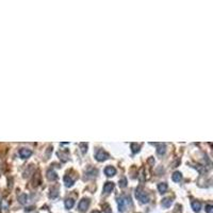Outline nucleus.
<instances>
[{
	"label": "nucleus",
	"instance_id": "obj_1",
	"mask_svg": "<svg viewBox=\"0 0 213 213\" xmlns=\"http://www.w3.org/2000/svg\"><path fill=\"white\" fill-rule=\"evenodd\" d=\"M135 197L142 203H147L149 201L148 194L144 190H142V188H138V189L135 190Z\"/></svg>",
	"mask_w": 213,
	"mask_h": 213
},
{
	"label": "nucleus",
	"instance_id": "obj_15",
	"mask_svg": "<svg viewBox=\"0 0 213 213\" xmlns=\"http://www.w3.org/2000/svg\"><path fill=\"white\" fill-rule=\"evenodd\" d=\"M75 205V201L74 199H71V198H68V199L65 200V207H66V209H71Z\"/></svg>",
	"mask_w": 213,
	"mask_h": 213
},
{
	"label": "nucleus",
	"instance_id": "obj_23",
	"mask_svg": "<svg viewBox=\"0 0 213 213\" xmlns=\"http://www.w3.org/2000/svg\"><path fill=\"white\" fill-rule=\"evenodd\" d=\"M206 211H207V213H213V206H211V205H207Z\"/></svg>",
	"mask_w": 213,
	"mask_h": 213
},
{
	"label": "nucleus",
	"instance_id": "obj_12",
	"mask_svg": "<svg viewBox=\"0 0 213 213\" xmlns=\"http://www.w3.org/2000/svg\"><path fill=\"white\" fill-rule=\"evenodd\" d=\"M47 178L49 180H51V181H53V180L58 179V175L53 172V171H48L47 172Z\"/></svg>",
	"mask_w": 213,
	"mask_h": 213
},
{
	"label": "nucleus",
	"instance_id": "obj_22",
	"mask_svg": "<svg viewBox=\"0 0 213 213\" xmlns=\"http://www.w3.org/2000/svg\"><path fill=\"white\" fill-rule=\"evenodd\" d=\"M80 147H81V150L82 152H86V150H88V144H85V143H81L80 144Z\"/></svg>",
	"mask_w": 213,
	"mask_h": 213
},
{
	"label": "nucleus",
	"instance_id": "obj_21",
	"mask_svg": "<svg viewBox=\"0 0 213 213\" xmlns=\"http://www.w3.org/2000/svg\"><path fill=\"white\" fill-rule=\"evenodd\" d=\"M126 186H127V179H126V178H123V179L119 181V186H121V188H125Z\"/></svg>",
	"mask_w": 213,
	"mask_h": 213
},
{
	"label": "nucleus",
	"instance_id": "obj_3",
	"mask_svg": "<svg viewBox=\"0 0 213 213\" xmlns=\"http://www.w3.org/2000/svg\"><path fill=\"white\" fill-rule=\"evenodd\" d=\"M88 206H90V199H88V198H83V199L80 200V203H79L78 209H79V211H81V212H85V211L88 209Z\"/></svg>",
	"mask_w": 213,
	"mask_h": 213
},
{
	"label": "nucleus",
	"instance_id": "obj_16",
	"mask_svg": "<svg viewBox=\"0 0 213 213\" xmlns=\"http://www.w3.org/2000/svg\"><path fill=\"white\" fill-rule=\"evenodd\" d=\"M18 200H19V203L21 205H26L28 203V196L26 194H21V196H19V198H18Z\"/></svg>",
	"mask_w": 213,
	"mask_h": 213
},
{
	"label": "nucleus",
	"instance_id": "obj_11",
	"mask_svg": "<svg viewBox=\"0 0 213 213\" xmlns=\"http://www.w3.org/2000/svg\"><path fill=\"white\" fill-rule=\"evenodd\" d=\"M64 182H65V186H68V188H71V186H74V180L71 179L69 176H67V175L64 177Z\"/></svg>",
	"mask_w": 213,
	"mask_h": 213
},
{
	"label": "nucleus",
	"instance_id": "obj_14",
	"mask_svg": "<svg viewBox=\"0 0 213 213\" xmlns=\"http://www.w3.org/2000/svg\"><path fill=\"white\" fill-rule=\"evenodd\" d=\"M162 207H164V208H168V207H171V205L173 203V200L171 199V198H164V199H162Z\"/></svg>",
	"mask_w": 213,
	"mask_h": 213
},
{
	"label": "nucleus",
	"instance_id": "obj_7",
	"mask_svg": "<svg viewBox=\"0 0 213 213\" xmlns=\"http://www.w3.org/2000/svg\"><path fill=\"white\" fill-rule=\"evenodd\" d=\"M105 174L108 177H112L116 174V169H115L113 166H107L105 168Z\"/></svg>",
	"mask_w": 213,
	"mask_h": 213
},
{
	"label": "nucleus",
	"instance_id": "obj_9",
	"mask_svg": "<svg viewBox=\"0 0 213 213\" xmlns=\"http://www.w3.org/2000/svg\"><path fill=\"white\" fill-rule=\"evenodd\" d=\"M181 178H182V175H181L180 172H175L172 176L173 181H175V182H179L180 180H181Z\"/></svg>",
	"mask_w": 213,
	"mask_h": 213
},
{
	"label": "nucleus",
	"instance_id": "obj_17",
	"mask_svg": "<svg viewBox=\"0 0 213 213\" xmlns=\"http://www.w3.org/2000/svg\"><path fill=\"white\" fill-rule=\"evenodd\" d=\"M158 153L159 155H163L165 152V145L164 144H159V147H158Z\"/></svg>",
	"mask_w": 213,
	"mask_h": 213
},
{
	"label": "nucleus",
	"instance_id": "obj_18",
	"mask_svg": "<svg viewBox=\"0 0 213 213\" xmlns=\"http://www.w3.org/2000/svg\"><path fill=\"white\" fill-rule=\"evenodd\" d=\"M131 147H132V151L134 152H139L140 150V145H138V144H135V143H132L131 144Z\"/></svg>",
	"mask_w": 213,
	"mask_h": 213
},
{
	"label": "nucleus",
	"instance_id": "obj_8",
	"mask_svg": "<svg viewBox=\"0 0 213 213\" xmlns=\"http://www.w3.org/2000/svg\"><path fill=\"white\" fill-rule=\"evenodd\" d=\"M167 183L165 182H162V183H159L158 184V190H159V192L161 193V194H164V193L167 191Z\"/></svg>",
	"mask_w": 213,
	"mask_h": 213
},
{
	"label": "nucleus",
	"instance_id": "obj_5",
	"mask_svg": "<svg viewBox=\"0 0 213 213\" xmlns=\"http://www.w3.org/2000/svg\"><path fill=\"white\" fill-rule=\"evenodd\" d=\"M31 155H32V151H31L30 149L21 148V150H19V156H21V159H27V158L31 157Z\"/></svg>",
	"mask_w": 213,
	"mask_h": 213
},
{
	"label": "nucleus",
	"instance_id": "obj_13",
	"mask_svg": "<svg viewBox=\"0 0 213 213\" xmlns=\"http://www.w3.org/2000/svg\"><path fill=\"white\" fill-rule=\"evenodd\" d=\"M0 207H1V211H2V212H7L8 209H9V203H8V201H7V200H5V199L1 200Z\"/></svg>",
	"mask_w": 213,
	"mask_h": 213
},
{
	"label": "nucleus",
	"instance_id": "obj_2",
	"mask_svg": "<svg viewBox=\"0 0 213 213\" xmlns=\"http://www.w3.org/2000/svg\"><path fill=\"white\" fill-rule=\"evenodd\" d=\"M117 203H118V211L124 212V211L127 209V207L131 203V200H130L129 197L123 196V197H119L118 200H117Z\"/></svg>",
	"mask_w": 213,
	"mask_h": 213
},
{
	"label": "nucleus",
	"instance_id": "obj_4",
	"mask_svg": "<svg viewBox=\"0 0 213 213\" xmlns=\"http://www.w3.org/2000/svg\"><path fill=\"white\" fill-rule=\"evenodd\" d=\"M95 158H96L97 161L102 162V161H105L107 159H109V153H107V152L103 151V150H99V151L96 153Z\"/></svg>",
	"mask_w": 213,
	"mask_h": 213
},
{
	"label": "nucleus",
	"instance_id": "obj_24",
	"mask_svg": "<svg viewBox=\"0 0 213 213\" xmlns=\"http://www.w3.org/2000/svg\"><path fill=\"white\" fill-rule=\"evenodd\" d=\"M92 213H100V212H99V211H93Z\"/></svg>",
	"mask_w": 213,
	"mask_h": 213
},
{
	"label": "nucleus",
	"instance_id": "obj_10",
	"mask_svg": "<svg viewBox=\"0 0 213 213\" xmlns=\"http://www.w3.org/2000/svg\"><path fill=\"white\" fill-rule=\"evenodd\" d=\"M192 209L195 211V212H199L200 209H201V205H200L199 201H193L192 203Z\"/></svg>",
	"mask_w": 213,
	"mask_h": 213
},
{
	"label": "nucleus",
	"instance_id": "obj_19",
	"mask_svg": "<svg viewBox=\"0 0 213 213\" xmlns=\"http://www.w3.org/2000/svg\"><path fill=\"white\" fill-rule=\"evenodd\" d=\"M102 209L105 211V213H111V210H110V206H109L108 203H105V205H102Z\"/></svg>",
	"mask_w": 213,
	"mask_h": 213
},
{
	"label": "nucleus",
	"instance_id": "obj_6",
	"mask_svg": "<svg viewBox=\"0 0 213 213\" xmlns=\"http://www.w3.org/2000/svg\"><path fill=\"white\" fill-rule=\"evenodd\" d=\"M114 189V183L113 182H105V186H103V193L105 194H109L111 193Z\"/></svg>",
	"mask_w": 213,
	"mask_h": 213
},
{
	"label": "nucleus",
	"instance_id": "obj_20",
	"mask_svg": "<svg viewBox=\"0 0 213 213\" xmlns=\"http://www.w3.org/2000/svg\"><path fill=\"white\" fill-rule=\"evenodd\" d=\"M58 194H59V193H58V190L53 189L52 191H51V193H50V195H49V196H50L51 198H55V197L58 196Z\"/></svg>",
	"mask_w": 213,
	"mask_h": 213
}]
</instances>
